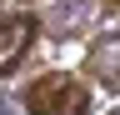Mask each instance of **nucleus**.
I'll list each match as a JSON object with an SVG mask.
<instances>
[{
	"mask_svg": "<svg viewBox=\"0 0 120 115\" xmlns=\"http://www.w3.org/2000/svg\"><path fill=\"white\" fill-rule=\"evenodd\" d=\"M25 110L30 115H90V90L65 70H50V75L30 80Z\"/></svg>",
	"mask_w": 120,
	"mask_h": 115,
	"instance_id": "nucleus-1",
	"label": "nucleus"
},
{
	"mask_svg": "<svg viewBox=\"0 0 120 115\" xmlns=\"http://www.w3.org/2000/svg\"><path fill=\"white\" fill-rule=\"evenodd\" d=\"M85 70H90L100 85L120 90V35H100L95 50H90V60H85Z\"/></svg>",
	"mask_w": 120,
	"mask_h": 115,
	"instance_id": "nucleus-3",
	"label": "nucleus"
},
{
	"mask_svg": "<svg viewBox=\"0 0 120 115\" xmlns=\"http://www.w3.org/2000/svg\"><path fill=\"white\" fill-rule=\"evenodd\" d=\"M35 35H40L35 15H10V20H0V75L20 70V60L30 55V45H35Z\"/></svg>",
	"mask_w": 120,
	"mask_h": 115,
	"instance_id": "nucleus-2",
	"label": "nucleus"
}]
</instances>
